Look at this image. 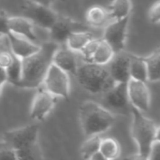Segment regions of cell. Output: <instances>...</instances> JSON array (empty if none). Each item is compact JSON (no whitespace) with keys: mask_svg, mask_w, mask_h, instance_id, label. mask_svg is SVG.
<instances>
[{"mask_svg":"<svg viewBox=\"0 0 160 160\" xmlns=\"http://www.w3.org/2000/svg\"><path fill=\"white\" fill-rule=\"evenodd\" d=\"M127 89L128 100L132 108L143 113L150 110L151 94L146 82L130 79L127 82Z\"/></svg>","mask_w":160,"mask_h":160,"instance_id":"cell-10","label":"cell"},{"mask_svg":"<svg viewBox=\"0 0 160 160\" xmlns=\"http://www.w3.org/2000/svg\"><path fill=\"white\" fill-rule=\"evenodd\" d=\"M7 49H9V47H8V38H7V37H5V38L0 42V53H1L3 51L7 50Z\"/></svg>","mask_w":160,"mask_h":160,"instance_id":"cell-35","label":"cell"},{"mask_svg":"<svg viewBox=\"0 0 160 160\" xmlns=\"http://www.w3.org/2000/svg\"><path fill=\"white\" fill-rule=\"evenodd\" d=\"M106 8L109 18L112 21L122 20L129 18L132 9V3L131 0H112Z\"/></svg>","mask_w":160,"mask_h":160,"instance_id":"cell-19","label":"cell"},{"mask_svg":"<svg viewBox=\"0 0 160 160\" xmlns=\"http://www.w3.org/2000/svg\"><path fill=\"white\" fill-rule=\"evenodd\" d=\"M148 19L154 24H158L160 22V1L157 0L149 8Z\"/></svg>","mask_w":160,"mask_h":160,"instance_id":"cell-27","label":"cell"},{"mask_svg":"<svg viewBox=\"0 0 160 160\" xmlns=\"http://www.w3.org/2000/svg\"><path fill=\"white\" fill-rule=\"evenodd\" d=\"M58 46L51 40L41 43L37 52L22 59V80L19 88L36 89L41 86Z\"/></svg>","mask_w":160,"mask_h":160,"instance_id":"cell-1","label":"cell"},{"mask_svg":"<svg viewBox=\"0 0 160 160\" xmlns=\"http://www.w3.org/2000/svg\"><path fill=\"white\" fill-rule=\"evenodd\" d=\"M103 107L111 112V110L124 112L131 111V105L128 100L127 83H115L110 90L102 94Z\"/></svg>","mask_w":160,"mask_h":160,"instance_id":"cell-11","label":"cell"},{"mask_svg":"<svg viewBox=\"0 0 160 160\" xmlns=\"http://www.w3.org/2000/svg\"><path fill=\"white\" fill-rule=\"evenodd\" d=\"M124 160H148L147 159V157L144 156V155H142L140 153H137V154H134V155H131V156H128L127 158H125Z\"/></svg>","mask_w":160,"mask_h":160,"instance_id":"cell-32","label":"cell"},{"mask_svg":"<svg viewBox=\"0 0 160 160\" xmlns=\"http://www.w3.org/2000/svg\"><path fill=\"white\" fill-rule=\"evenodd\" d=\"M146 72H147V82H158L160 80L159 61H160V50L158 48L149 55L143 57Z\"/></svg>","mask_w":160,"mask_h":160,"instance_id":"cell-20","label":"cell"},{"mask_svg":"<svg viewBox=\"0 0 160 160\" xmlns=\"http://www.w3.org/2000/svg\"><path fill=\"white\" fill-rule=\"evenodd\" d=\"M32 2H35V3H38L39 5H42V6H45V7H52V3L54 0H30Z\"/></svg>","mask_w":160,"mask_h":160,"instance_id":"cell-33","label":"cell"},{"mask_svg":"<svg viewBox=\"0 0 160 160\" xmlns=\"http://www.w3.org/2000/svg\"><path fill=\"white\" fill-rule=\"evenodd\" d=\"M12 58H13V54L11 53L9 49H7L5 51H3L0 53V67L7 68L12 62Z\"/></svg>","mask_w":160,"mask_h":160,"instance_id":"cell-30","label":"cell"},{"mask_svg":"<svg viewBox=\"0 0 160 160\" xmlns=\"http://www.w3.org/2000/svg\"><path fill=\"white\" fill-rule=\"evenodd\" d=\"M9 18L10 16L5 10L0 9V33L4 36L9 33Z\"/></svg>","mask_w":160,"mask_h":160,"instance_id":"cell-28","label":"cell"},{"mask_svg":"<svg viewBox=\"0 0 160 160\" xmlns=\"http://www.w3.org/2000/svg\"><path fill=\"white\" fill-rule=\"evenodd\" d=\"M9 32L19 37L29 39L30 41L41 44L35 31V25L22 16H10L9 18Z\"/></svg>","mask_w":160,"mask_h":160,"instance_id":"cell-17","label":"cell"},{"mask_svg":"<svg viewBox=\"0 0 160 160\" xmlns=\"http://www.w3.org/2000/svg\"><path fill=\"white\" fill-rule=\"evenodd\" d=\"M6 37L8 38V47L11 53L20 59H23L34 54L40 48V44L34 43L27 38L19 37L10 32Z\"/></svg>","mask_w":160,"mask_h":160,"instance_id":"cell-16","label":"cell"},{"mask_svg":"<svg viewBox=\"0 0 160 160\" xmlns=\"http://www.w3.org/2000/svg\"><path fill=\"white\" fill-rule=\"evenodd\" d=\"M57 102V98L47 92L41 86L32 100L30 108V117L36 121H43L53 110Z\"/></svg>","mask_w":160,"mask_h":160,"instance_id":"cell-12","label":"cell"},{"mask_svg":"<svg viewBox=\"0 0 160 160\" xmlns=\"http://www.w3.org/2000/svg\"><path fill=\"white\" fill-rule=\"evenodd\" d=\"M148 160H160V142L159 139L155 141L151 145L147 154Z\"/></svg>","mask_w":160,"mask_h":160,"instance_id":"cell-29","label":"cell"},{"mask_svg":"<svg viewBox=\"0 0 160 160\" xmlns=\"http://www.w3.org/2000/svg\"><path fill=\"white\" fill-rule=\"evenodd\" d=\"M86 63L107 66L112 59L114 52L102 38H94L79 53Z\"/></svg>","mask_w":160,"mask_h":160,"instance_id":"cell-9","label":"cell"},{"mask_svg":"<svg viewBox=\"0 0 160 160\" xmlns=\"http://www.w3.org/2000/svg\"><path fill=\"white\" fill-rule=\"evenodd\" d=\"M52 63L63 71L67 72L68 75L72 74L74 76L79 67L77 53L70 51L66 45L64 47L63 45L58 46L53 53Z\"/></svg>","mask_w":160,"mask_h":160,"instance_id":"cell-15","label":"cell"},{"mask_svg":"<svg viewBox=\"0 0 160 160\" xmlns=\"http://www.w3.org/2000/svg\"><path fill=\"white\" fill-rule=\"evenodd\" d=\"M22 17L29 20L35 26L49 30L55 22L58 14L50 7H45L30 0L26 1L22 7Z\"/></svg>","mask_w":160,"mask_h":160,"instance_id":"cell-6","label":"cell"},{"mask_svg":"<svg viewBox=\"0 0 160 160\" xmlns=\"http://www.w3.org/2000/svg\"><path fill=\"white\" fill-rule=\"evenodd\" d=\"M15 154L17 157V160H38V158H39L37 145L34 147L16 150Z\"/></svg>","mask_w":160,"mask_h":160,"instance_id":"cell-26","label":"cell"},{"mask_svg":"<svg viewBox=\"0 0 160 160\" xmlns=\"http://www.w3.org/2000/svg\"><path fill=\"white\" fill-rule=\"evenodd\" d=\"M101 138L99 135L87 137V139L83 142L81 146L80 153L84 160H89L94 155L99 152Z\"/></svg>","mask_w":160,"mask_h":160,"instance_id":"cell-25","label":"cell"},{"mask_svg":"<svg viewBox=\"0 0 160 160\" xmlns=\"http://www.w3.org/2000/svg\"><path fill=\"white\" fill-rule=\"evenodd\" d=\"M129 76L132 80L144 82H147V72L143 57L130 54Z\"/></svg>","mask_w":160,"mask_h":160,"instance_id":"cell-22","label":"cell"},{"mask_svg":"<svg viewBox=\"0 0 160 160\" xmlns=\"http://www.w3.org/2000/svg\"><path fill=\"white\" fill-rule=\"evenodd\" d=\"M77 30H83V29H79L78 22L72 21L71 19L65 16L58 15L55 22L52 25V27L48 31H49V36L51 38V41L58 45H65L69 35Z\"/></svg>","mask_w":160,"mask_h":160,"instance_id":"cell-14","label":"cell"},{"mask_svg":"<svg viewBox=\"0 0 160 160\" xmlns=\"http://www.w3.org/2000/svg\"><path fill=\"white\" fill-rule=\"evenodd\" d=\"M41 87L57 98L68 99L70 95L69 76L52 63L44 77Z\"/></svg>","mask_w":160,"mask_h":160,"instance_id":"cell-5","label":"cell"},{"mask_svg":"<svg viewBox=\"0 0 160 160\" xmlns=\"http://www.w3.org/2000/svg\"><path fill=\"white\" fill-rule=\"evenodd\" d=\"M89 160H108L107 158H105L103 156H101L99 153H98V154H96V155H94Z\"/></svg>","mask_w":160,"mask_h":160,"instance_id":"cell-36","label":"cell"},{"mask_svg":"<svg viewBox=\"0 0 160 160\" xmlns=\"http://www.w3.org/2000/svg\"><path fill=\"white\" fill-rule=\"evenodd\" d=\"M85 17H86V22L95 27H99L104 25L110 19L107 8L102 6L90 7L86 11Z\"/></svg>","mask_w":160,"mask_h":160,"instance_id":"cell-21","label":"cell"},{"mask_svg":"<svg viewBox=\"0 0 160 160\" xmlns=\"http://www.w3.org/2000/svg\"><path fill=\"white\" fill-rule=\"evenodd\" d=\"M6 73L7 82L19 88L22 80V59L13 55L11 64L6 68Z\"/></svg>","mask_w":160,"mask_h":160,"instance_id":"cell-24","label":"cell"},{"mask_svg":"<svg viewBox=\"0 0 160 160\" xmlns=\"http://www.w3.org/2000/svg\"><path fill=\"white\" fill-rule=\"evenodd\" d=\"M0 160H17L15 151L8 147L1 149L0 150Z\"/></svg>","mask_w":160,"mask_h":160,"instance_id":"cell-31","label":"cell"},{"mask_svg":"<svg viewBox=\"0 0 160 160\" xmlns=\"http://www.w3.org/2000/svg\"><path fill=\"white\" fill-rule=\"evenodd\" d=\"M7 82V73L6 68L0 67V83L5 84Z\"/></svg>","mask_w":160,"mask_h":160,"instance_id":"cell-34","label":"cell"},{"mask_svg":"<svg viewBox=\"0 0 160 160\" xmlns=\"http://www.w3.org/2000/svg\"><path fill=\"white\" fill-rule=\"evenodd\" d=\"M39 134L38 125H28L17 129L8 130L3 135V141L7 147L14 151L37 145Z\"/></svg>","mask_w":160,"mask_h":160,"instance_id":"cell-7","label":"cell"},{"mask_svg":"<svg viewBox=\"0 0 160 160\" xmlns=\"http://www.w3.org/2000/svg\"><path fill=\"white\" fill-rule=\"evenodd\" d=\"M79 119L82 133L86 138L108 131L116 120L114 113L102 105L90 100L80 106Z\"/></svg>","mask_w":160,"mask_h":160,"instance_id":"cell-2","label":"cell"},{"mask_svg":"<svg viewBox=\"0 0 160 160\" xmlns=\"http://www.w3.org/2000/svg\"><path fill=\"white\" fill-rule=\"evenodd\" d=\"M98 153L108 160H116L121 155V147L119 142L112 138L101 139Z\"/></svg>","mask_w":160,"mask_h":160,"instance_id":"cell-23","label":"cell"},{"mask_svg":"<svg viewBox=\"0 0 160 160\" xmlns=\"http://www.w3.org/2000/svg\"><path fill=\"white\" fill-rule=\"evenodd\" d=\"M128 23L129 18L115 20L109 22L104 28L102 39L112 47L114 53L125 51Z\"/></svg>","mask_w":160,"mask_h":160,"instance_id":"cell-8","label":"cell"},{"mask_svg":"<svg viewBox=\"0 0 160 160\" xmlns=\"http://www.w3.org/2000/svg\"><path fill=\"white\" fill-rule=\"evenodd\" d=\"M75 76L80 85L93 95H102L115 84L107 66L83 62L79 64Z\"/></svg>","mask_w":160,"mask_h":160,"instance_id":"cell-3","label":"cell"},{"mask_svg":"<svg viewBox=\"0 0 160 160\" xmlns=\"http://www.w3.org/2000/svg\"><path fill=\"white\" fill-rule=\"evenodd\" d=\"M3 86H4V84L0 83V97H1V94H2V89H3Z\"/></svg>","mask_w":160,"mask_h":160,"instance_id":"cell-38","label":"cell"},{"mask_svg":"<svg viewBox=\"0 0 160 160\" xmlns=\"http://www.w3.org/2000/svg\"><path fill=\"white\" fill-rule=\"evenodd\" d=\"M130 54L125 51L114 53L112 59L107 65L108 71L115 83H127L130 80L129 76Z\"/></svg>","mask_w":160,"mask_h":160,"instance_id":"cell-13","label":"cell"},{"mask_svg":"<svg viewBox=\"0 0 160 160\" xmlns=\"http://www.w3.org/2000/svg\"><path fill=\"white\" fill-rule=\"evenodd\" d=\"M5 37H6V36H4V35H2V34L0 33V42H1V41H2V40H3V39L5 38Z\"/></svg>","mask_w":160,"mask_h":160,"instance_id":"cell-37","label":"cell"},{"mask_svg":"<svg viewBox=\"0 0 160 160\" xmlns=\"http://www.w3.org/2000/svg\"><path fill=\"white\" fill-rule=\"evenodd\" d=\"M133 117L131 125V136L135 141L138 153L147 157L153 142L159 139V128L155 121L146 117L143 112L131 107Z\"/></svg>","mask_w":160,"mask_h":160,"instance_id":"cell-4","label":"cell"},{"mask_svg":"<svg viewBox=\"0 0 160 160\" xmlns=\"http://www.w3.org/2000/svg\"><path fill=\"white\" fill-rule=\"evenodd\" d=\"M94 38H96L94 37L92 32L87 30H77L69 35L65 45L70 51L79 54Z\"/></svg>","mask_w":160,"mask_h":160,"instance_id":"cell-18","label":"cell"}]
</instances>
